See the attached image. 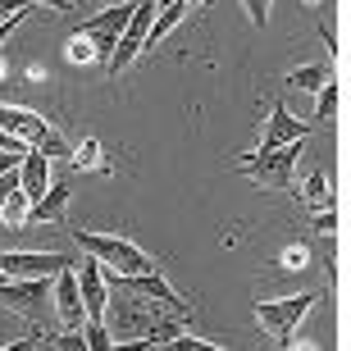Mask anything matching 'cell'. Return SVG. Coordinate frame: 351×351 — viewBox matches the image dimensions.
Listing matches in <instances>:
<instances>
[{
	"label": "cell",
	"mask_w": 351,
	"mask_h": 351,
	"mask_svg": "<svg viewBox=\"0 0 351 351\" xmlns=\"http://www.w3.org/2000/svg\"><path fill=\"white\" fill-rule=\"evenodd\" d=\"M311 223L319 228V233H338V206H319Z\"/></svg>",
	"instance_id": "obj_22"
},
{
	"label": "cell",
	"mask_w": 351,
	"mask_h": 351,
	"mask_svg": "<svg viewBox=\"0 0 351 351\" xmlns=\"http://www.w3.org/2000/svg\"><path fill=\"white\" fill-rule=\"evenodd\" d=\"M311 306H315L311 292L278 297V301H256V324H261L265 338H274L278 347H292V333H297V324L311 315Z\"/></svg>",
	"instance_id": "obj_3"
},
{
	"label": "cell",
	"mask_w": 351,
	"mask_h": 351,
	"mask_svg": "<svg viewBox=\"0 0 351 351\" xmlns=\"http://www.w3.org/2000/svg\"><path fill=\"white\" fill-rule=\"evenodd\" d=\"M46 187H51V160L41 156L37 146H27L23 160H19V192H23L27 201H41Z\"/></svg>",
	"instance_id": "obj_10"
},
{
	"label": "cell",
	"mask_w": 351,
	"mask_h": 351,
	"mask_svg": "<svg viewBox=\"0 0 351 351\" xmlns=\"http://www.w3.org/2000/svg\"><path fill=\"white\" fill-rule=\"evenodd\" d=\"M23 10H32L27 0H0V19H10V14H23Z\"/></svg>",
	"instance_id": "obj_25"
},
{
	"label": "cell",
	"mask_w": 351,
	"mask_h": 351,
	"mask_svg": "<svg viewBox=\"0 0 351 351\" xmlns=\"http://www.w3.org/2000/svg\"><path fill=\"white\" fill-rule=\"evenodd\" d=\"M187 10H192L187 0H169V5H160L156 19H151V32H146V46H160V41H165V37L173 32V27H178L182 19H187Z\"/></svg>",
	"instance_id": "obj_13"
},
{
	"label": "cell",
	"mask_w": 351,
	"mask_h": 351,
	"mask_svg": "<svg viewBox=\"0 0 351 351\" xmlns=\"http://www.w3.org/2000/svg\"><path fill=\"white\" fill-rule=\"evenodd\" d=\"M297 156H301V142H287V146H274V151H251V156H237L233 169L247 173L256 187L265 192H287L292 187V169H297Z\"/></svg>",
	"instance_id": "obj_2"
},
{
	"label": "cell",
	"mask_w": 351,
	"mask_h": 351,
	"mask_svg": "<svg viewBox=\"0 0 351 351\" xmlns=\"http://www.w3.org/2000/svg\"><path fill=\"white\" fill-rule=\"evenodd\" d=\"M69 182H51L46 187V196L41 201H32V210H27V219H37V223H64L69 215Z\"/></svg>",
	"instance_id": "obj_12"
},
{
	"label": "cell",
	"mask_w": 351,
	"mask_h": 351,
	"mask_svg": "<svg viewBox=\"0 0 351 351\" xmlns=\"http://www.w3.org/2000/svg\"><path fill=\"white\" fill-rule=\"evenodd\" d=\"M27 5H46V10H73V0H27Z\"/></svg>",
	"instance_id": "obj_26"
},
{
	"label": "cell",
	"mask_w": 351,
	"mask_h": 351,
	"mask_svg": "<svg viewBox=\"0 0 351 351\" xmlns=\"http://www.w3.org/2000/svg\"><path fill=\"white\" fill-rule=\"evenodd\" d=\"M73 237H78V247L87 251L91 261H101L110 274H151V269H160L151 251H142L137 242H128V237H119V233H91V228H73Z\"/></svg>",
	"instance_id": "obj_1"
},
{
	"label": "cell",
	"mask_w": 351,
	"mask_h": 351,
	"mask_svg": "<svg viewBox=\"0 0 351 351\" xmlns=\"http://www.w3.org/2000/svg\"><path fill=\"white\" fill-rule=\"evenodd\" d=\"M342 105V82L338 78H324L319 82V101H315V119H333Z\"/></svg>",
	"instance_id": "obj_17"
},
{
	"label": "cell",
	"mask_w": 351,
	"mask_h": 351,
	"mask_svg": "<svg viewBox=\"0 0 351 351\" xmlns=\"http://www.w3.org/2000/svg\"><path fill=\"white\" fill-rule=\"evenodd\" d=\"M51 311L60 315L64 328H82L87 324V311H82V292H78V269L64 265L55 269V283H51Z\"/></svg>",
	"instance_id": "obj_6"
},
{
	"label": "cell",
	"mask_w": 351,
	"mask_h": 351,
	"mask_svg": "<svg viewBox=\"0 0 351 351\" xmlns=\"http://www.w3.org/2000/svg\"><path fill=\"white\" fill-rule=\"evenodd\" d=\"M32 146H37V151H41L46 160H55V156H69V142H64V137H60V132L51 128V123H46V132H41V137H37Z\"/></svg>",
	"instance_id": "obj_20"
},
{
	"label": "cell",
	"mask_w": 351,
	"mask_h": 351,
	"mask_svg": "<svg viewBox=\"0 0 351 351\" xmlns=\"http://www.w3.org/2000/svg\"><path fill=\"white\" fill-rule=\"evenodd\" d=\"M0 128L14 132V137H23V142L32 146L41 132H46V119H41L37 110H23V105H0Z\"/></svg>",
	"instance_id": "obj_11"
},
{
	"label": "cell",
	"mask_w": 351,
	"mask_h": 351,
	"mask_svg": "<svg viewBox=\"0 0 351 351\" xmlns=\"http://www.w3.org/2000/svg\"><path fill=\"white\" fill-rule=\"evenodd\" d=\"M73 265L64 251H0V274H10V278H55V269H64Z\"/></svg>",
	"instance_id": "obj_7"
},
{
	"label": "cell",
	"mask_w": 351,
	"mask_h": 351,
	"mask_svg": "<svg viewBox=\"0 0 351 351\" xmlns=\"http://www.w3.org/2000/svg\"><path fill=\"white\" fill-rule=\"evenodd\" d=\"M0 306H10L14 315L41 324L46 311H51V278L46 274H37V278H10V274H0Z\"/></svg>",
	"instance_id": "obj_4"
},
{
	"label": "cell",
	"mask_w": 351,
	"mask_h": 351,
	"mask_svg": "<svg viewBox=\"0 0 351 351\" xmlns=\"http://www.w3.org/2000/svg\"><path fill=\"white\" fill-rule=\"evenodd\" d=\"M69 60H73V64H105L101 51L91 46V37H82V32H73V37H69Z\"/></svg>",
	"instance_id": "obj_18"
},
{
	"label": "cell",
	"mask_w": 351,
	"mask_h": 351,
	"mask_svg": "<svg viewBox=\"0 0 351 351\" xmlns=\"http://www.w3.org/2000/svg\"><path fill=\"white\" fill-rule=\"evenodd\" d=\"M173 347H178V351H219V342H210V338H182V333H178Z\"/></svg>",
	"instance_id": "obj_23"
},
{
	"label": "cell",
	"mask_w": 351,
	"mask_h": 351,
	"mask_svg": "<svg viewBox=\"0 0 351 351\" xmlns=\"http://www.w3.org/2000/svg\"><path fill=\"white\" fill-rule=\"evenodd\" d=\"M128 14H132V0H119V5H110V10L91 14V19H82V37H91V46L101 51V60H110V51H114L119 32L128 27Z\"/></svg>",
	"instance_id": "obj_5"
},
{
	"label": "cell",
	"mask_w": 351,
	"mask_h": 351,
	"mask_svg": "<svg viewBox=\"0 0 351 351\" xmlns=\"http://www.w3.org/2000/svg\"><path fill=\"white\" fill-rule=\"evenodd\" d=\"M301 201H311L315 210H319V206H338V201H333V192H328V173H324V169H311V173H306Z\"/></svg>",
	"instance_id": "obj_16"
},
{
	"label": "cell",
	"mask_w": 351,
	"mask_h": 351,
	"mask_svg": "<svg viewBox=\"0 0 351 351\" xmlns=\"http://www.w3.org/2000/svg\"><path fill=\"white\" fill-rule=\"evenodd\" d=\"M242 5H247V19H251V27H265V23H269L274 0H242Z\"/></svg>",
	"instance_id": "obj_21"
},
{
	"label": "cell",
	"mask_w": 351,
	"mask_h": 351,
	"mask_svg": "<svg viewBox=\"0 0 351 351\" xmlns=\"http://www.w3.org/2000/svg\"><path fill=\"white\" fill-rule=\"evenodd\" d=\"M311 137V123H301L292 119L283 101H269V119H265L261 128V151H274V146H287V142H306Z\"/></svg>",
	"instance_id": "obj_8"
},
{
	"label": "cell",
	"mask_w": 351,
	"mask_h": 351,
	"mask_svg": "<svg viewBox=\"0 0 351 351\" xmlns=\"http://www.w3.org/2000/svg\"><path fill=\"white\" fill-rule=\"evenodd\" d=\"M324 78H333V73H328V64H301V69H292V73H287V91H319V82Z\"/></svg>",
	"instance_id": "obj_14"
},
{
	"label": "cell",
	"mask_w": 351,
	"mask_h": 351,
	"mask_svg": "<svg viewBox=\"0 0 351 351\" xmlns=\"http://www.w3.org/2000/svg\"><path fill=\"white\" fill-rule=\"evenodd\" d=\"M69 165L73 169H96V173H110V165H105V151L96 137H87V142L78 146V151H69Z\"/></svg>",
	"instance_id": "obj_15"
},
{
	"label": "cell",
	"mask_w": 351,
	"mask_h": 351,
	"mask_svg": "<svg viewBox=\"0 0 351 351\" xmlns=\"http://www.w3.org/2000/svg\"><path fill=\"white\" fill-rule=\"evenodd\" d=\"M187 5H201V0H187Z\"/></svg>",
	"instance_id": "obj_28"
},
{
	"label": "cell",
	"mask_w": 351,
	"mask_h": 351,
	"mask_svg": "<svg viewBox=\"0 0 351 351\" xmlns=\"http://www.w3.org/2000/svg\"><path fill=\"white\" fill-rule=\"evenodd\" d=\"M82 338H87V351H110V347H114L105 319H87V324H82Z\"/></svg>",
	"instance_id": "obj_19"
},
{
	"label": "cell",
	"mask_w": 351,
	"mask_h": 351,
	"mask_svg": "<svg viewBox=\"0 0 351 351\" xmlns=\"http://www.w3.org/2000/svg\"><path fill=\"white\" fill-rule=\"evenodd\" d=\"M78 269V292H82V311L87 319H105V306H110V283H105V265L101 261H82L73 265Z\"/></svg>",
	"instance_id": "obj_9"
},
{
	"label": "cell",
	"mask_w": 351,
	"mask_h": 351,
	"mask_svg": "<svg viewBox=\"0 0 351 351\" xmlns=\"http://www.w3.org/2000/svg\"><path fill=\"white\" fill-rule=\"evenodd\" d=\"M19 160H23V156H14V151H0V173H5V169H14Z\"/></svg>",
	"instance_id": "obj_27"
},
{
	"label": "cell",
	"mask_w": 351,
	"mask_h": 351,
	"mask_svg": "<svg viewBox=\"0 0 351 351\" xmlns=\"http://www.w3.org/2000/svg\"><path fill=\"white\" fill-rule=\"evenodd\" d=\"M306 261H311V251H306V247H287L283 251V269H306Z\"/></svg>",
	"instance_id": "obj_24"
}]
</instances>
